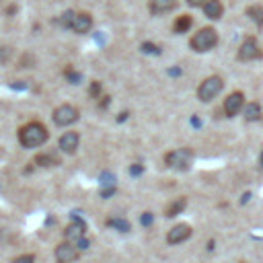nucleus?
Masks as SVG:
<instances>
[{
  "label": "nucleus",
  "instance_id": "24",
  "mask_svg": "<svg viewBox=\"0 0 263 263\" xmlns=\"http://www.w3.org/2000/svg\"><path fill=\"white\" fill-rule=\"evenodd\" d=\"M12 263H35V255L27 253V255H21L17 259H12Z\"/></svg>",
  "mask_w": 263,
  "mask_h": 263
},
{
  "label": "nucleus",
  "instance_id": "7",
  "mask_svg": "<svg viewBox=\"0 0 263 263\" xmlns=\"http://www.w3.org/2000/svg\"><path fill=\"white\" fill-rule=\"evenodd\" d=\"M56 261L58 263H74L76 259H78V249H76V245L74 243H60L58 247H56Z\"/></svg>",
  "mask_w": 263,
  "mask_h": 263
},
{
  "label": "nucleus",
  "instance_id": "21",
  "mask_svg": "<svg viewBox=\"0 0 263 263\" xmlns=\"http://www.w3.org/2000/svg\"><path fill=\"white\" fill-rule=\"evenodd\" d=\"M107 224H109V226L119 228L121 232H128V230H130V224L126 222V220H119V218H111V220H107Z\"/></svg>",
  "mask_w": 263,
  "mask_h": 263
},
{
  "label": "nucleus",
  "instance_id": "6",
  "mask_svg": "<svg viewBox=\"0 0 263 263\" xmlns=\"http://www.w3.org/2000/svg\"><path fill=\"white\" fill-rule=\"evenodd\" d=\"M261 48H259V44H257V39L255 37H247L243 44H241V48H239V60H243V62H251V60H257V58H261Z\"/></svg>",
  "mask_w": 263,
  "mask_h": 263
},
{
  "label": "nucleus",
  "instance_id": "29",
  "mask_svg": "<svg viewBox=\"0 0 263 263\" xmlns=\"http://www.w3.org/2000/svg\"><path fill=\"white\" fill-rule=\"evenodd\" d=\"M150 222H152V216H150V212H146V214L142 216V224L146 226V224H150Z\"/></svg>",
  "mask_w": 263,
  "mask_h": 263
},
{
  "label": "nucleus",
  "instance_id": "26",
  "mask_svg": "<svg viewBox=\"0 0 263 263\" xmlns=\"http://www.w3.org/2000/svg\"><path fill=\"white\" fill-rule=\"evenodd\" d=\"M142 50H144V52H150V53H158V48H157V46H152V44H144Z\"/></svg>",
  "mask_w": 263,
  "mask_h": 263
},
{
  "label": "nucleus",
  "instance_id": "9",
  "mask_svg": "<svg viewBox=\"0 0 263 263\" xmlns=\"http://www.w3.org/2000/svg\"><path fill=\"white\" fill-rule=\"evenodd\" d=\"M191 237V226L189 224H177L173 226L169 232H167V241L169 245H179V243H183Z\"/></svg>",
  "mask_w": 263,
  "mask_h": 263
},
{
  "label": "nucleus",
  "instance_id": "3",
  "mask_svg": "<svg viewBox=\"0 0 263 263\" xmlns=\"http://www.w3.org/2000/svg\"><path fill=\"white\" fill-rule=\"evenodd\" d=\"M191 160H193V152L189 148L171 150L169 155L164 157V162H167L169 167L175 169V171H187L191 167Z\"/></svg>",
  "mask_w": 263,
  "mask_h": 263
},
{
  "label": "nucleus",
  "instance_id": "23",
  "mask_svg": "<svg viewBox=\"0 0 263 263\" xmlns=\"http://www.w3.org/2000/svg\"><path fill=\"white\" fill-rule=\"evenodd\" d=\"M89 95L95 97V99H99V95H101V82L93 80V82H91V89H89Z\"/></svg>",
  "mask_w": 263,
  "mask_h": 263
},
{
  "label": "nucleus",
  "instance_id": "15",
  "mask_svg": "<svg viewBox=\"0 0 263 263\" xmlns=\"http://www.w3.org/2000/svg\"><path fill=\"white\" fill-rule=\"evenodd\" d=\"M185 206H187V200L185 198H179V200L171 202L167 208H164V216H167V218H175V216H179V214L185 210Z\"/></svg>",
  "mask_w": 263,
  "mask_h": 263
},
{
  "label": "nucleus",
  "instance_id": "2",
  "mask_svg": "<svg viewBox=\"0 0 263 263\" xmlns=\"http://www.w3.org/2000/svg\"><path fill=\"white\" fill-rule=\"evenodd\" d=\"M216 44H218V33L212 29V27H204V29H200L189 41L191 50H196V52H210Z\"/></svg>",
  "mask_w": 263,
  "mask_h": 263
},
{
  "label": "nucleus",
  "instance_id": "27",
  "mask_svg": "<svg viewBox=\"0 0 263 263\" xmlns=\"http://www.w3.org/2000/svg\"><path fill=\"white\" fill-rule=\"evenodd\" d=\"M206 2H208V0H187L189 6H204Z\"/></svg>",
  "mask_w": 263,
  "mask_h": 263
},
{
  "label": "nucleus",
  "instance_id": "19",
  "mask_svg": "<svg viewBox=\"0 0 263 263\" xmlns=\"http://www.w3.org/2000/svg\"><path fill=\"white\" fill-rule=\"evenodd\" d=\"M247 15H249V17H251V19H253V21H255L257 25H259V27L263 25V6H261V4H255V6H249V8H247Z\"/></svg>",
  "mask_w": 263,
  "mask_h": 263
},
{
  "label": "nucleus",
  "instance_id": "13",
  "mask_svg": "<svg viewBox=\"0 0 263 263\" xmlns=\"http://www.w3.org/2000/svg\"><path fill=\"white\" fill-rule=\"evenodd\" d=\"M177 6V0H148V8L152 15H164Z\"/></svg>",
  "mask_w": 263,
  "mask_h": 263
},
{
  "label": "nucleus",
  "instance_id": "31",
  "mask_svg": "<svg viewBox=\"0 0 263 263\" xmlns=\"http://www.w3.org/2000/svg\"><path fill=\"white\" fill-rule=\"evenodd\" d=\"M259 160H261V164H263V152H261V158H259Z\"/></svg>",
  "mask_w": 263,
  "mask_h": 263
},
{
  "label": "nucleus",
  "instance_id": "18",
  "mask_svg": "<svg viewBox=\"0 0 263 263\" xmlns=\"http://www.w3.org/2000/svg\"><path fill=\"white\" fill-rule=\"evenodd\" d=\"M191 17L189 15H181V17H177V21L173 23V29H175V33H185V31H189L191 29Z\"/></svg>",
  "mask_w": 263,
  "mask_h": 263
},
{
  "label": "nucleus",
  "instance_id": "4",
  "mask_svg": "<svg viewBox=\"0 0 263 263\" xmlns=\"http://www.w3.org/2000/svg\"><path fill=\"white\" fill-rule=\"evenodd\" d=\"M222 87H224V82H222V78H220V76H208L200 85V89H198V99L204 101V103L212 101L214 97L220 95Z\"/></svg>",
  "mask_w": 263,
  "mask_h": 263
},
{
  "label": "nucleus",
  "instance_id": "17",
  "mask_svg": "<svg viewBox=\"0 0 263 263\" xmlns=\"http://www.w3.org/2000/svg\"><path fill=\"white\" fill-rule=\"evenodd\" d=\"M35 164H39V167H56V164H60V158L52 152H44V155L35 157Z\"/></svg>",
  "mask_w": 263,
  "mask_h": 263
},
{
  "label": "nucleus",
  "instance_id": "16",
  "mask_svg": "<svg viewBox=\"0 0 263 263\" xmlns=\"http://www.w3.org/2000/svg\"><path fill=\"white\" fill-rule=\"evenodd\" d=\"M243 113L247 121H259L261 119V105L259 103H247L243 107Z\"/></svg>",
  "mask_w": 263,
  "mask_h": 263
},
{
  "label": "nucleus",
  "instance_id": "14",
  "mask_svg": "<svg viewBox=\"0 0 263 263\" xmlns=\"http://www.w3.org/2000/svg\"><path fill=\"white\" fill-rule=\"evenodd\" d=\"M202 8H204V15L208 19H214V21L222 17V12H224V6H222V2H220V0H208V2Z\"/></svg>",
  "mask_w": 263,
  "mask_h": 263
},
{
  "label": "nucleus",
  "instance_id": "30",
  "mask_svg": "<svg viewBox=\"0 0 263 263\" xmlns=\"http://www.w3.org/2000/svg\"><path fill=\"white\" fill-rule=\"evenodd\" d=\"M101 99H103V101H101V105H99V107H101V109H105V107L109 105V97H101Z\"/></svg>",
  "mask_w": 263,
  "mask_h": 263
},
{
  "label": "nucleus",
  "instance_id": "5",
  "mask_svg": "<svg viewBox=\"0 0 263 263\" xmlns=\"http://www.w3.org/2000/svg\"><path fill=\"white\" fill-rule=\"evenodd\" d=\"M76 119H78V109L74 105H60L56 111H53V123L60 128L72 126Z\"/></svg>",
  "mask_w": 263,
  "mask_h": 263
},
{
  "label": "nucleus",
  "instance_id": "25",
  "mask_svg": "<svg viewBox=\"0 0 263 263\" xmlns=\"http://www.w3.org/2000/svg\"><path fill=\"white\" fill-rule=\"evenodd\" d=\"M66 74V78L72 82V85H78V80H80V74L78 72H74V70H70V68H68V70L64 72Z\"/></svg>",
  "mask_w": 263,
  "mask_h": 263
},
{
  "label": "nucleus",
  "instance_id": "10",
  "mask_svg": "<svg viewBox=\"0 0 263 263\" xmlns=\"http://www.w3.org/2000/svg\"><path fill=\"white\" fill-rule=\"evenodd\" d=\"M91 27H93V17L89 15V12H76L74 15V21L70 25V29L74 33H89L91 31Z\"/></svg>",
  "mask_w": 263,
  "mask_h": 263
},
{
  "label": "nucleus",
  "instance_id": "8",
  "mask_svg": "<svg viewBox=\"0 0 263 263\" xmlns=\"http://www.w3.org/2000/svg\"><path fill=\"white\" fill-rule=\"evenodd\" d=\"M243 107H245V95L241 91L230 93L224 99V113L228 117H232V115H237L239 111H243Z\"/></svg>",
  "mask_w": 263,
  "mask_h": 263
},
{
  "label": "nucleus",
  "instance_id": "1",
  "mask_svg": "<svg viewBox=\"0 0 263 263\" xmlns=\"http://www.w3.org/2000/svg\"><path fill=\"white\" fill-rule=\"evenodd\" d=\"M48 138H50V134H48L46 126L39 121H31L19 130V142L23 148H39L41 144L48 142Z\"/></svg>",
  "mask_w": 263,
  "mask_h": 263
},
{
  "label": "nucleus",
  "instance_id": "22",
  "mask_svg": "<svg viewBox=\"0 0 263 263\" xmlns=\"http://www.w3.org/2000/svg\"><path fill=\"white\" fill-rule=\"evenodd\" d=\"M12 56V50L6 48V46H0V64H6Z\"/></svg>",
  "mask_w": 263,
  "mask_h": 263
},
{
  "label": "nucleus",
  "instance_id": "11",
  "mask_svg": "<svg viewBox=\"0 0 263 263\" xmlns=\"http://www.w3.org/2000/svg\"><path fill=\"white\" fill-rule=\"evenodd\" d=\"M85 232H87L85 222H80V220H74L70 226H66L64 237H66L68 243H78L80 239H85Z\"/></svg>",
  "mask_w": 263,
  "mask_h": 263
},
{
  "label": "nucleus",
  "instance_id": "20",
  "mask_svg": "<svg viewBox=\"0 0 263 263\" xmlns=\"http://www.w3.org/2000/svg\"><path fill=\"white\" fill-rule=\"evenodd\" d=\"M74 15H76L74 10H66L64 15L60 17L58 25H60V27H64V29H70V25H72V21H74Z\"/></svg>",
  "mask_w": 263,
  "mask_h": 263
},
{
  "label": "nucleus",
  "instance_id": "28",
  "mask_svg": "<svg viewBox=\"0 0 263 263\" xmlns=\"http://www.w3.org/2000/svg\"><path fill=\"white\" fill-rule=\"evenodd\" d=\"M130 173H132V175H140V173H142V164H134V167L130 169Z\"/></svg>",
  "mask_w": 263,
  "mask_h": 263
},
{
  "label": "nucleus",
  "instance_id": "12",
  "mask_svg": "<svg viewBox=\"0 0 263 263\" xmlns=\"http://www.w3.org/2000/svg\"><path fill=\"white\" fill-rule=\"evenodd\" d=\"M80 144V136L78 132H66L62 138H60V150L66 152V155H74L76 148Z\"/></svg>",
  "mask_w": 263,
  "mask_h": 263
}]
</instances>
